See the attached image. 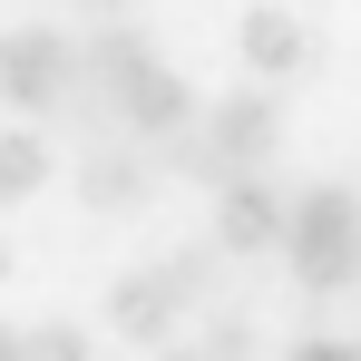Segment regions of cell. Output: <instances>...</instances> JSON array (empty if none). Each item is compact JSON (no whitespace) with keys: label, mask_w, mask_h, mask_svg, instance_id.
<instances>
[{"label":"cell","mask_w":361,"mask_h":361,"mask_svg":"<svg viewBox=\"0 0 361 361\" xmlns=\"http://www.w3.org/2000/svg\"><path fill=\"white\" fill-rule=\"evenodd\" d=\"M157 361H205V352H195V342H185V352H176V342H166V352H157Z\"/></svg>","instance_id":"13"},{"label":"cell","mask_w":361,"mask_h":361,"mask_svg":"<svg viewBox=\"0 0 361 361\" xmlns=\"http://www.w3.org/2000/svg\"><path fill=\"white\" fill-rule=\"evenodd\" d=\"M20 342H30V361H98V342H88V322H30Z\"/></svg>","instance_id":"9"},{"label":"cell","mask_w":361,"mask_h":361,"mask_svg":"<svg viewBox=\"0 0 361 361\" xmlns=\"http://www.w3.org/2000/svg\"><path fill=\"white\" fill-rule=\"evenodd\" d=\"M176 312H185V293H176V274H166V264H157V274H118V283H108V332H118V342H157V352H166Z\"/></svg>","instance_id":"5"},{"label":"cell","mask_w":361,"mask_h":361,"mask_svg":"<svg viewBox=\"0 0 361 361\" xmlns=\"http://www.w3.org/2000/svg\"><path fill=\"white\" fill-rule=\"evenodd\" d=\"M235 39H244V68H254V78H293V68L312 59V39H302V20L283 10V0H254Z\"/></svg>","instance_id":"7"},{"label":"cell","mask_w":361,"mask_h":361,"mask_svg":"<svg viewBox=\"0 0 361 361\" xmlns=\"http://www.w3.org/2000/svg\"><path fill=\"white\" fill-rule=\"evenodd\" d=\"M293 235V195H274L264 176H235L215 195V254H264Z\"/></svg>","instance_id":"4"},{"label":"cell","mask_w":361,"mask_h":361,"mask_svg":"<svg viewBox=\"0 0 361 361\" xmlns=\"http://www.w3.org/2000/svg\"><path fill=\"white\" fill-rule=\"evenodd\" d=\"M0 283H10V244H0Z\"/></svg>","instance_id":"14"},{"label":"cell","mask_w":361,"mask_h":361,"mask_svg":"<svg viewBox=\"0 0 361 361\" xmlns=\"http://www.w3.org/2000/svg\"><path fill=\"white\" fill-rule=\"evenodd\" d=\"M195 352H205V361H254V322H244V312H215Z\"/></svg>","instance_id":"10"},{"label":"cell","mask_w":361,"mask_h":361,"mask_svg":"<svg viewBox=\"0 0 361 361\" xmlns=\"http://www.w3.org/2000/svg\"><path fill=\"white\" fill-rule=\"evenodd\" d=\"M283 254H293L302 293H342L361 264V195L352 185H302L293 195V235H283Z\"/></svg>","instance_id":"2"},{"label":"cell","mask_w":361,"mask_h":361,"mask_svg":"<svg viewBox=\"0 0 361 361\" xmlns=\"http://www.w3.org/2000/svg\"><path fill=\"white\" fill-rule=\"evenodd\" d=\"M88 10H127V0H88Z\"/></svg>","instance_id":"15"},{"label":"cell","mask_w":361,"mask_h":361,"mask_svg":"<svg viewBox=\"0 0 361 361\" xmlns=\"http://www.w3.org/2000/svg\"><path fill=\"white\" fill-rule=\"evenodd\" d=\"M39 176H49V137H39V127H10V137H0V205H20Z\"/></svg>","instance_id":"8"},{"label":"cell","mask_w":361,"mask_h":361,"mask_svg":"<svg viewBox=\"0 0 361 361\" xmlns=\"http://www.w3.org/2000/svg\"><path fill=\"white\" fill-rule=\"evenodd\" d=\"M274 137H283L274 98H264V88H235V98H205V108L176 127V166L205 176V185H235V176H264Z\"/></svg>","instance_id":"1"},{"label":"cell","mask_w":361,"mask_h":361,"mask_svg":"<svg viewBox=\"0 0 361 361\" xmlns=\"http://www.w3.org/2000/svg\"><path fill=\"white\" fill-rule=\"evenodd\" d=\"M0 361H30V342H20V332H10V322H0Z\"/></svg>","instance_id":"12"},{"label":"cell","mask_w":361,"mask_h":361,"mask_svg":"<svg viewBox=\"0 0 361 361\" xmlns=\"http://www.w3.org/2000/svg\"><path fill=\"white\" fill-rule=\"evenodd\" d=\"M78 195H88V205H108V215H137V205L157 195V166H147L127 137H118V147L98 137V147H88V166H78Z\"/></svg>","instance_id":"6"},{"label":"cell","mask_w":361,"mask_h":361,"mask_svg":"<svg viewBox=\"0 0 361 361\" xmlns=\"http://www.w3.org/2000/svg\"><path fill=\"white\" fill-rule=\"evenodd\" d=\"M293 361H361V342H342V332H312V342H293Z\"/></svg>","instance_id":"11"},{"label":"cell","mask_w":361,"mask_h":361,"mask_svg":"<svg viewBox=\"0 0 361 361\" xmlns=\"http://www.w3.org/2000/svg\"><path fill=\"white\" fill-rule=\"evenodd\" d=\"M0 98L20 108V118H49L78 98V49H68L59 30H10L0 39Z\"/></svg>","instance_id":"3"}]
</instances>
